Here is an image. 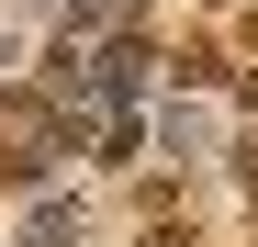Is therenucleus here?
Returning a JSON list of instances; mask_svg holds the SVG:
<instances>
[{
    "label": "nucleus",
    "mask_w": 258,
    "mask_h": 247,
    "mask_svg": "<svg viewBox=\"0 0 258 247\" xmlns=\"http://www.w3.org/2000/svg\"><path fill=\"white\" fill-rule=\"evenodd\" d=\"M146 68H157V45H146V34H101V56L79 68V79H101V90H135Z\"/></svg>",
    "instance_id": "nucleus-1"
},
{
    "label": "nucleus",
    "mask_w": 258,
    "mask_h": 247,
    "mask_svg": "<svg viewBox=\"0 0 258 247\" xmlns=\"http://www.w3.org/2000/svg\"><path fill=\"white\" fill-rule=\"evenodd\" d=\"M135 247H202V236H191V214H157V225H146Z\"/></svg>",
    "instance_id": "nucleus-3"
},
{
    "label": "nucleus",
    "mask_w": 258,
    "mask_h": 247,
    "mask_svg": "<svg viewBox=\"0 0 258 247\" xmlns=\"http://www.w3.org/2000/svg\"><path fill=\"white\" fill-rule=\"evenodd\" d=\"M0 68H12V45H0Z\"/></svg>",
    "instance_id": "nucleus-4"
},
{
    "label": "nucleus",
    "mask_w": 258,
    "mask_h": 247,
    "mask_svg": "<svg viewBox=\"0 0 258 247\" xmlns=\"http://www.w3.org/2000/svg\"><path fill=\"white\" fill-rule=\"evenodd\" d=\"M168 68H180V90H213V79H225V56H213V45H180Z\"/></svg>",
    "instance_id": "nucleus-2"
}]
</instances>
